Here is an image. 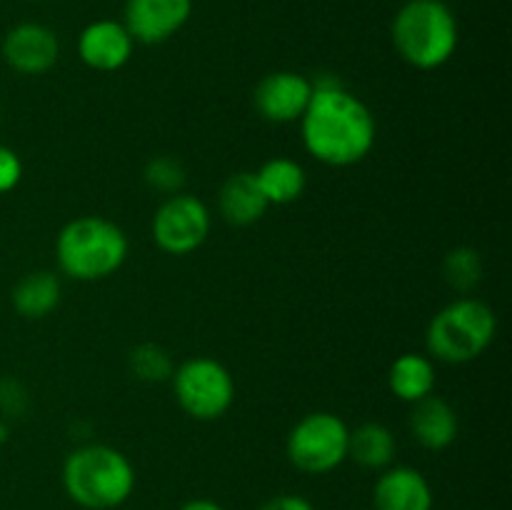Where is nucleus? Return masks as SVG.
Masks as SVG:
<instances>
[{
    "label": "nucleus",
    "instance_id": "obj_8",
    "mask_svg": "<svg viewBox=\"0 0 512 510\" xmlns=\"http://www.w3.org/2000/svg\"><path fill=\"white\" fill-rule=\"evenodd\" d=\"M210 210L198 195L175 193L153 215V240L163 253L190 255L208 240Z\"/></svg>",
    "mask_w": 512,
    "mask_h": 510
},
{
    "label": "nucleus",
    "instance_id": "obj_3",
    "mask_svg": "<svg viewBox=\"0 0 512 510\" xmlns=\"http://www.w3.org/2000/svg\"><path fill=\"white\" fill-rule=\"evenodd\" d=\"M128 235L113 220L100 215H80L55 238V260L60 273L80 283L110 278L128 260Z\"/></svg>",
    "mask_w": 512,
    "mask_h": 510
},
{
    "label": "nucleus",
    "instance_id": "obj_2",
    "mask_svg": "<svg viewBox=\"0 0 512 510\" xmlns=\"http://www.w3.org/2000/svg\"><path fill=\"white\" fill-rule=\"evenodd\" d=\"M63 490L85 510H113L128 503L135 490V468L125 453L105 443H88L68 453Z\"/></svg>",
    "mask_w": 512,
    "mask_h": 510
},
{
    "label": "nucleus",
    "instance_id": "obj_20",
    "mask_svg": "<svg viewBox=\"0 0 512 510\" xmlns=\"http://www.w3.org/2000/svg\"><path fill=\"white\" fill-rule=\"evenodd\" d=\"M130 373L143 383H165L173 378V358L155 343H140L130 350Z\"/></svg>",
    "mask_w": 512,
    "mask_h": 510
},
{
    "label": "nucleus",
    "instance_id": "obj_7",
    "mask_svg": "<svg viewBox=\"0 0 512 510\" xmlns=\"http://www.w3.org/2000/svg\"><path fill=\"white\" fill-rule=\"evenodd\" d=\"M173 393L185 415L193 420L223 418L235 403V380L215 358H188L173 370Z\"/></svg>",
    "mask_w": 512,
    "mask_h": 510
},
{
    "label": "nucleus",
    "instance_id": "obj_1",
    "mask_svg": "<svg viewBox=\"0 0 512 510\" xmlns=\"http://www.w3.org/2000/svg\"><path fill=\"white\" fill-rule=\"evenodd\" d=\"M298 123L305 150L330 168H350L368 158L378 135L368 103L335 75L313 80V98Z\"/></svg>",
    "mask_w": 512,
    "mask_h": 510
},
{
    "label": "nucleus",
    "instance_id": "obj_11",
    "mask_svg": "<svg viewBox=\"0 0 512 510\" xmlns=\"http://www.w3.org/2000/svg\"><path fill=\"white\" fill-rule=\"evenodd\" d=\"M3 60L20 75H43L58 63L60 40L48 25L18 23L3 38Z\"/></svg>",
    "mask_w": 512,
    "mask_h": 510
},
{
    "label": "nucleus",
    "instance_id": "obj_27",
    "mask_svg": "<svg viewBox=\"0 0 512 510\" xmlns=\"http://www.w3.org/2000/svg\"><path fill=\"white\" fill-rule=\"evenodd\" d=\"M8 435H10V430H8V423H5V420H0V445H3V443H8Z\"/></svg>",
    "mask_w": 512,
    "mask_h": 510
},
{
    "label": "nucleus",
    "instance_id": "obj_19",
    "mask_svg": "<svg viewBox=\"0 0 512 510\" xmlns=\"http://www.w3.org/2000/svg\"><path fill=\"white\" fill-rule=\"evenodd\" d=\"M395 435L383 423H363L350 430L348 458L365 470H385L395 458Z\"/></svg>",
    "mask_w": 512,
    "mask_h": 510
},
{
    "label": "nucleus",
    "instance_id": "obj_10",
    "mask_svg": "<svg viewBox=\"0 0 512 510\" xmlns=\"http://www.w3.org/2000/svg\"><path fill=\"white\" fill-rule=\"evenodd\" d=\"M193 15V0H128L125 30L135 43L160 45L183 30Z\"/></svg>",
    "mask_w": 512,
    "mask_h": 510
},
{
    "label": "nucleus",
    "instance_id": "obj_16",
    "mask_svg": "<svg viewBox=\"0 0 512 510\" xmlns=\"http://www.w3.org/2000/svg\"><path fill=\"white\" fill-rule=\"evenodd\" d=\"M60 295H63V285L58 275L50 270H35L15 283L10 300L18 315L28 320H43L58 308Z\"/></svg>",
    "mask_w": 512,
    "mask_h": 510
},
{
    "label": "nucleus",
    "instance_id": "obj_23",
    "mask_svg": "<svg viewBox=\"0 0 512 510\" xmlns=\"http://www.w3.org/2000/svg\"><path fill=\"white\" fill-rule=\"evenodd\" d=\"M30 395L25 385L15 378L0 380V413L5 418H20L28 410Z\"/></svg>",
    "mask_w": 512,
    "mask_h": 510
},
{
    "label": "nucleus",
    "instance_id": "obj_24",
    "mask_svg": "<svg viewBox=\"0 0 512 510\" xmlns=\"http://www.w3.org/2000/svg\"><path fill=\"white\" fill-rule=\"evenodd\" d=\"M23 180V160L8 145H0V195L15 190Z\"/></svg>",
    "mask_w": 512,
    "mask_h": 510
},
{
    "label": "nucleus",
    "instance_id": "obj_22",
    "mask_svg": "<svg viewBox=\"0 0 512 510\" xmlns=\"http://www.w3.org/2000/svg\"><path fill=\"white\" fill-rule=\"evenodd\" d=\"M143 178L148 183V188L165 195H175L185 185V168L173 155H158V158L148 160V165L143 170Z\"/></svg>",
    "mask_w": 512,
    "mask_h": 510
},
{
    "label": "nucleus",
    "instance_id": "obj_13",
    "mask_svg": "<svg viewBox=\"0 0 512 510\" xmlns=\"http://www.w3.org/2000/svg\"><path fill=\"white\" fill-rule=\"evenodd\" d=\"M133 43L130 33L123 23L115 20H95L85 25L78 38V55L88 68L98 73H115L123 65H128L133 55Z\"/></svg>",
    "mask_w": 512,
    "mask_h": 510
},
{
    "label": "nucleus",
    "instance_id": "obj_15",
    "mask_svg": "<svg viewBox=\"0 0 512 510\" xmlns=\"http://www.w3.org/2000/svg\"><path fill=\"white\" fill-rule=\"evenodd\" d=\"M268 208L270 203L265 200L255 173H245L243 170V173L230 175L223 188H220L218 210L225 223L245 228V225L258 223L268 213Z\"/></svg>",
    "mask_w": 512,
    "mask_h": 510
},
{
    "label": "nucleus",
    "instance_id": "obj_12",
    "mask_svg": "<svg viewBox=\"0 0 512 510\" xmlns=\"http://www.w3.org/2000/svg\"><path fill=\"white\" fill-rule=\"evenodd\" d=\"M433 485L410 465H390L373 488V510H433Z\"/></svg>",
    "mask_w": 512,
    "mask_h": 510
},
{
    "label": "nucleus",
    "instance_id": "obj_6",
    "mask_svg": "<svg viewBox=\"0 0 512 510\" xmlns=\"http://www.w3.org/2000/svg\"><path fill=\"white\" fill-rule=\"evenodd\" d=\"M350 428L340 415L318 410L300 418L285 440L288 460L308 475H325L348 460Z\"/></svg>",
    "mask_w": 512,
    "mask_h": 510
},
{
    "label": "nucleus",
    "instance_id": "obj_9",
    "mask_svg": "<svg viewBox=\"0 0 512 510\" xmlns=\"http://www.w3.org/2000/svg\"><path fill=\"white\" fill-rule=\"evenodd\" d=\"M313 98V80L293 70H278L265 75L253 93L258 115L268 123H298Z\"/></svg>",
    "mask_w": 512,
    "mask_h": 510
},
{
    "label": "nucleus",
    "instance_id": "obj_18",
    "mask_svg": "<svg viewBox=\"0 0 512 510\" xmlns=\"http://www.w3.org/2000/svg\"><path fill=\"white\" fill-rule=\"evenodd\" d=\"M260 190L270 205H290L308 188V175L303 165L293 158H270L255 173Z\"/></svg>",
    "mask_w": 512,
    "mask_h": 510
},
{
    "label": "nucleus",
    "instance_id": "obj_25",
    "mask_svg": "<svg viewBox=\"0 0 512 510\" xmlns=\"http://www.w3.org/2000/svg\"><path fill=\"white\" fill-rule=\"evenodd\" d=\"M258 510H315V505L310 503L308 498L295 493H283V495H273V498L265 500Z\"/></svg>",
    "mask_w": 512,
    "mask_h": 510
},
{
    "label": "nucleus",
    "instance_id": "obj_26",
    "mask_svg": "<svg viewBox=\"0 0 512 510\" xmlns=\"http://www.w3.org/2000/svg\"><path fill=\"white\" fill-rule=\"evenodd\" d=\"M178 510H225V508L210 498H193V500H188V503L180 505Z\"/></svg>",
    "mask_w": 512,
    "mask_h": 510
},
{
    "label": "nucleus",
    "instance_id": "obj_21",
    "mask_svg": "<svg viewBox=\"0 0 512 510\" xmlns=\"http://www.w3.org/2000/svg\"><path fill=\"white\" fill-rule=\"evenodd\" d=\"M443 275L448 285L460 293H468L483 280V258L475 248H453L443 260Z\"/></svg>",
    "mask_w": 512,
    "mask_h": 510
},
{
    "label": "nucleus",
    "instance_id": "obj_4",
    "mask_svg": "<svg viewBox=\"0 0 512 510\" xmlns=\"http://www.w3.org/2000/svg\"><path fill=\"white\" fill-rule=\"evenodd\" d=\"M393 45L418 70H438L458 50V20L443 0H408L393 18Z\"/></svg>",
    "mask_w": 512,
    "mask_h": 510
},
{
    "label": "nucleus",
    "instance_id": "obj_14",
    "mask_svg": "<svg viewBox=\"0 0 512 510\" xmlns=\"http://www.w3.org/2000/svg\"><path fill=\"white\" fill-rule=\"evenodd\" d=\"M410 430L425 450H445L458 438V413L440 395H425L410 410Z\"/></svg>",
    "mask_w": 512,
    "mask_h": 510
},
{
    "label": "nucleus",
    "instance_id": "obj_5",
    "mask_svg": "<svg viewBox=\"0 0 512 510\" xmlns=\"http://www.w3.org/2000/svg\"><path fill=\"white\" fill-rule=\"evenodd\" d=\"M498 333L493 308L478 298H458L433 315L425 333V345L435 360L463 365L480 358Z\"/></svg>",
    "mask_w": 512,
    "mask_h": 510
},
{
    "label": "nucleus",
    "instance_id": "obj_17",
    "mask_svg": "<svg viewBox=\"0 0 512 510\" xmlns=\"http://www.w3.org/2000/svg\"><path fill=\"white\" fill-rule=\"evenodd\" d=\"M388 385L393 395L403 403H418L435 388L433 358L423 353H403L388 373Z\"/></svg>",
    "mask_w": 512,
    "mask_h": 510
}]
</instances>
